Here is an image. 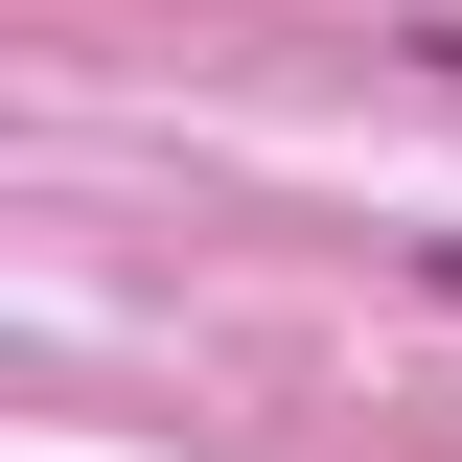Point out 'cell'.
Here are the masks:
<instances>
[{"label": "cell", "mask_w": 462, "mask_h": 462, "mask_svg": "<svg viewBox=\"0 0 462 462\" xmlns=\"http://www.w3.org/2000/svg\"><path fill=\"white\" fill-rule=\"evenodd\" d=\"M393 69H439V93H462V0H416V23H393Z\"/></svg>", "instance_id": "obj_1"}, {"label": "cell", "mask_w": 462, "mask_h": 462, "mask_svg": "<svg viewBox=\"0 0 462 462\" xmlns=\"http://www.w3.org/2000/svg\"><path fill=\"white\" fill-rule=\"evenodd\" d=\"M416 278H439V300H462V231H416Z\"/></svg>", "instance_id": "obj_2"}]
</instances>
